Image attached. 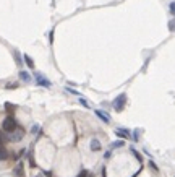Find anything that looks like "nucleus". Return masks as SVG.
Returning <instances> with one entry per match:
<instances>
[{"label": "nucleus", "mask_w": 175, "mask_h": 177, "mask_svg": "<svg viewBox=\"0 0 175 177\" xmlns=\"http://www.w3.org/2000/svg\"><path fill=\"white\" fill-rule=\"evenodd\" d=\"M2 128H3V132H7V133H12V132H15L16 130V120L12 117H7V119H3V122H2Z\"/></svg>", "instance_id": "1"}, {"label": "nucleus", "mask_w": 175, "mask_h": 177, "mask_svg": "<svg viewBox=\"0 0 175 177\" xmlns=\"http://www.w3.org/2000/svg\"><path fill=\"white\" fill-rule=\"evenodd\" d=\"M125 102H126V94H125V93H122V94H119L115 99H113L112 106H113V109H115L117 112H122L123 107H125Z\"/></svg>", "instance_id": "2"}, {"label": "nucleus", "mask_w": 175, "mask_h": 177, "mask_svg": "<svg viewBox=\"0 0 175 177\" xmlns=\"http://www.w3.org/2000/svg\"><path fill=\"white\" fill-rule=\"evenodd\" d=\"M36 81H37V85H41V86H45V88H50L52 86V83L47 80L45 77H42L41 73H36Z\"/></svg>", "instance_id": "3"}, {"label": "nucleus", "mask_w": 175, "mask_h": 177, "mask_svg": "<svg viewBox=\"0 0 175 177\" xmlns=\"http://www.w3.org/2000/svg\"><path fill=\"white\" fill-rule=\"evenodd\" d=\"M23 130H16V132H12L10 133V137H8V140H10V141H20V140L23 138Z\"/></svg>", "instance_id": "4"}, {"label": "nucleus", "mask_w": 175, "mask_h": 177, "mask_svg": "<svg viewBox=\"0 0 175 177\" xmlns=\"http://www.w3.org/2000/svg\"><path fill=\"white\" fill-rule=\"evenodd\" d=\"M96 115L102 120V122H106V124L110 122V117H109V114L104 112V111H101V109H96Z\"/></svg>", "instance_id": "5"}, {"label": "nucleus", "mask_w": 175, "mask_h": 177, "mask_svg": "<svg viewBox=\"0 0 175 177\" xmlns=\"http://www.w3.org/2000/svg\"><path fill=\"white\" fill-rule=\"evenodd\" d=\"M115 135H117V137H120V138L128 140L130 138V130H126V128H117L115 130Z\"/></svg>", "instance_id": "6"}, {"label": "nucleus", "mask_w": 175, "mask_h": 177, "mask_svg": "<svg viewBox=\"0 0 175 177\" xmlns=\"http://www.w3.org/2000/svg\"><path fill=\"white\" fill-rule=\"evenodd\" d=\"M101 150V141L97 138H93L91 140V151H99Z\"/></svg>", "instance_id": "7"}, {"label": "nucleus", "mask_w": 175, "mask_h": 177, "mask_svg": "<svg viewBox=\"0 0 175 177\" xmlns=\"http://www.w3.org/2000/svg\"><path fill=\"white\" fill-rule=\"evenodd\" d=\"M20 78L23 81H31V75L28 72H25V70H21V72H20Z\"/></svg>", "instance_id": "8"}, {"label": "nucleus", "mask_w": 175, "mask_h": 177, "mask_svg": "<svg viewBox=\"0 0 175 177\" xmlns=\"http://www.w3.org/2000/svg\"><path fill=\"white\" fill-rule=\"evenodd\" d=\"M7 158H8V151L5 150V148L0 146V161H5Z\"/></svg>", "instance_id": "9"}, {"label": "nucleus", "mask_w": 175, "mask_h": 177, "mask_svg": "<svg viewBox=\"0 0 175 177\" xmlns=\"http://www.w3.org/2000/svg\"><path fill=\"white\" fill-rule=\"evenodd\" d=\"M125 145V141H122V140H119V141H113V143H110V148L112 150H115V148H122Z\"/></svg>", "instance_id": "10"}, {"label": "nucleus", "mask_w": 175, "mask_h": 177, "mask_svg": "<svg viewBox=\"0 0 175 177\" xmlns=\"http://www.w3.org/2000/svg\"><path fill=\"white\" fill-rule=\"evenodd\" d=\"M25 62H26V65L29 68H34V62H32V59L29 57V55H26V54H25Z\"/></svg>", "instance_id": "11"}, {"label": "nucleus", "mask_w": 175, "mask_h": 177, "mask_svg": "<svg viewBox=\"0 0 175 177\" xmlns=\"http://www.w3.org/2000/svg\"><path fill=\"white\" fill-rule=\"evenodd\" d=\"M15 175H18V177H23L25 174H23V164H18V167L15 169Z\"/></svg>", "instance_id": "12"}, {"label": "nucleus", "mask_w": 175, "mask_h": 177, "mask_svg": "<svg viewBox=\"0 0 175 177\" xmlns=\"http://www.w3.org/2000/svg\"><path fill=\"white\" fill-rule=\"evenodd\" d=\"M169 28H170V31H175V18L169 21Z\"/></svg>", "instance_id": "13"}, {"label": "nucleus", "mask_w": 175, "mask_h": 177, "mask_svg": "<svg viewBox=\"0 0 175 177\" xmlns=\"http://www.w3.org/2000/svg\"><path fill=\"white\" fill-rule=\"evenodd\" d=\"M131 153H133V155L136 156V159H138V161H141V159H143V158H141V155H140V153L136 151V150H131Z\"/></svg>", "instance_id": "14"}, {"label": "nucleus", "mask_w": 175, "mask_h": 177, "mask_svg": "<svg viewBox=\"0 0 175 177\" xmlns=\"http://www.w3.org/2000/svg\"><path fill=\"white\" fill-rule=\"evenodd\" d=\"M88 174H89V172L86 171V169H83L81 172H79V174H78V177H88Z\"/></svg>", "instance_id": "15"}, {"label": "nucleus", "mask_w": 175, "mask_h": 177, "mask_svg": "<svg viewBox=\"0 0 175 177\" xmlns=\"http://www.w3.org/2000/svg\"><path fill=\"white\" fill-rule=\"evenodd\" d=\"M67 91H68V93H72V94H75V96H79V93H78L76 90H72V88H67Z\"/></svg>", "instance_id": "16"}, {"label": "nucleus", "mask_w": 175, "mask_h": 177, "mask_svg": "<svg viewBox=\"0 0 175 177\" xmlns=\"http://www.w3.org/2000/svg\"><path fill=\"white\" fill-rule=\"evenodd\" d=\"M169 8H170V12H172V15L175 16V2L170 3V7H169Z\"/></svg>", "instance_id": "17"}, {"label": "nucleus", "mask_w": 175, "mask_h": 177, "mask_svg": "<svg viewBox=\"0 0 175 177\" xmlns=\"http://www.w3.org/2000/svg\"><path fill=\"white\" fill-rule=\"evenodd\" d=\"M79 102H81V104L84 106V107H89V104H88V101H84V99H83V97H81V99H79Z\"/></svg>", "instance_id": "18"}, {"label": "nucleus", "mask_w": 175, "mask_h": 177, "mask_svg": "<svg viewBox=\"0 0 175 177\" xmlns=\"http://www.w3.org/2000/svg\"><path fill=\"white\" fill-rule=\"evenodd\" d=\"M37 130H39V127H37V125H32V128H31V132H32V133H36V132H37Z\"/></svg>", "instance_id": "19"}, {"label": "nucleus", "mask_w": 175, "mask_h": 177, "mask_svg": "<svg viewBox=\"0 0 175 177\" xmlns=\"http://www.w3.org/2000/svg\"><path fill=\"white\" fill-rule=\"evenodd\" d=\"M149 166H151V167H153V169H154V171H157V166H156V164H154V162H153V161H149Z\"/></svg>", "instance_id": "20"}, {"label": "nucleus", "mask_w": 175, "mask_h": 177, "mask_svg": "<svg viewBox=\"0 0 175 177\" xmlns=\"http://www.w3.org/2000/svg\"><path fill=\"white\" fill-rule=\"evenodd\" d=\"M0 143H2V137H0Z\"/></svg>", "instance_id": "21"}]
</instances>
